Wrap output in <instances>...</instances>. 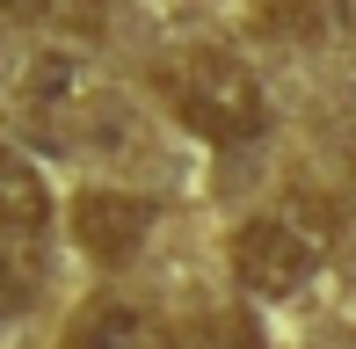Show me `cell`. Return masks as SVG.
I'll return each mask as SVG.
<instances>
[{"label":"cell","mask_w":356,"mask_h":349,"mask_svg":"<svg viewBox=\"0 0 356 349\" xmlns=\"http://www.w3.org/2000/svg\"><path fill=\"white\" fill-rule=\"evenodd\" d=\"M153 88L175 109V124L211 138V146H248V138L269 131V95L248 73V58H233L225 44H182V51H168Z\"/></svg>","instance_id":"1"},{"label":"cell","mask_w":356,"mask_h":349,"mask_svg":"<svg viewBox=\"0 0 356 349\" xmlns=\"http://www.w3.org/2000/svg\"><path fill=\"white\" fill-rule=\"evenodd\" d=\"M327 247H334V204L313 197V189H298V197L240 218L233 277H240V291H254V298H291V291H305V284L320 277Z\"/></svg>","instance_id":"2"},{"label":"cell","mask_w":356,"mask_h":349,"mask_svg":"<svg viewBox=\"0 0 356 349\" xmlns=\"http://www.w3.org/2000/svg\"><path fill=\"white\" fill-rule=\"evenodd\" d=\"M153 226H160V204L138 197V189H80L73 197V241L109 269L131 262Z\"/></svg>","instance_id":"3"},{"label":"cell","mask_w":356,"mask_h":349,"mask_svg":"<svg viewBox=\"0 0 356 349\" xmlns=\"http://www.w3.org/2000/svg\"><path fill=\"white\" fill-rule=\"evenodd\" d=\"M58 349H175V342H168V327H160L145 306H131V298H88V306L73 313V327H66Z\"/></svg>","instance_id":"4"},{"label":"cell","mask_w":356,"mask_h":349,"mask_svg":"<svg viewBox=\"0 0 356 349\" xmlns=\"http://www.w3.org/2000/svg\"><path fill=\"white\" fill-rule=\"evenodd\" d=\"M51 226V197H44V174L22 153L0 146V241H29V233Z\"/></svg>","instance_id":"5"},{"label":"cell","mask_w":356,"mask_h":349,"mask_svg":"<svg viewBox=\"0 0 356 349\" xmlns=\"http://www.w3.org/2000/svg\"><path fill=\"white\" fill-rule=\"evenodd\" d=\"M182 349H262V327L240 306H218V313H197V320H189Z\"/></svg>","instance_id":"6"},{"label":"cell","mask_w":356,"mask_h":349,"mask_svg":"<svg viewBox=\"0 0 356 349\" xmlns=\"http://www.w3.org/2000/svg\"><path fill=\"white\" fill-rule=\"evenodd\" d=\"M8 15H29V22H73V29H95L102 22V0H0Z\"/></svg>","instance_id":"7"},{"label":"cell","mask_w":356,"mask_h":349,"mask_svg":"<svg viewBox=\"0 0 356 349\" xmlns=\"http://www.w3.org/2000/svg\"><path fill=\"white\" fill-rule=\"evenodd\" d=\"M22 306H29V269L8 255V241H0V320H15Z\"/></svg>","instance_id":"8"}]
</instances>
